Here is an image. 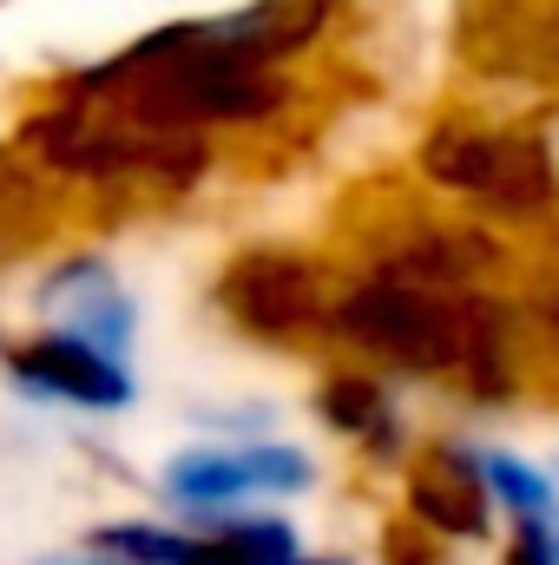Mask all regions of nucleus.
<instances>
[{"label": "nucleus", "instance_id": "nucleus-1", "mask_svg": "<svg viewBox=\"0 0 559 565\" xmlns=\"http://www.w3.org/2000/svg\"><path fill=\"white\" fill-rule=\"evenodd\" d=\"M20 158L40 178H66L106 198H178L204 178L211 139L184 132V126H158L133 106H113L73 79H60L46 93V106H33L20 119Z\"/></svg>", "mask_w": 559, "mask_h": 565}, {"label": "nucleus", "instance_id": "nucleus-12", "mask_svg": "<svg viewBox=\"0 0 559 565\" xmlns=\"http://www.w3.org/2000/svg\"><path fill=\"white\" fill-rule=\"evenodd\" d=\"M454 382L474 402H507L520 388V329L514 309L494 296H467V329H461V355H454Z\"/></svg>", "mask_w": 559, "mask_h": 565}, {"label": "nucleus", "instance_id": "nucleus-5", "mask_svg": "<svg viewBox=\"0 0 559 565\" xmlns=\"http://www.w3.org/2000/svg\"><path fill=\"white\" fill-rule=\"evenodd\" d=\"M86 546L113 553L119 565H289L296 559V533L289 520L271 513H238L218 526H151V520H113L99 526Z\"/></svg>", "mask_w": 559, "mask_h": 565}, {"label": "nucleus", "instance_id": "nucleus-18", "mask_svg": "<svg viewBox=\"0 0 559 565\" xmlns=\"http://www.w3.org/2000/svg\"><path fill=\"white\" fill-rule=\"evenodd\" d=\"M534 316H540V329H547V342L559 349V264L547 270V282H540V296H534Z\"/></svg>", "mask_w": 559, "mask_h": 565}, {"label": "nucleus", "instance_id": "nucleus-9", "mask_svg": "<svg viewBox=\"0 0 559 565\" xmlns=\"http://www.w3.org/2000/svg\"><path fill=\"white\" fill-rule=\"evenodd\" d=\"M487 507H494V493L481 480L474 447L434 440V447L415 454V467H409V520H421L441 540H487Z\"/></svg>", "mask_w": 559, "mask_h": 565}, {"label": "nucleus", "instance_id": "nucleus-19", "mask_svg": "<svg viewBox=\"0 0 559 565\" xmlns=\"http://www.w3.org/2000/svg\"><path fill=\"white\" fill-rule=\"evenodd\" d=\"M40 565H119L113 553H99V546H86V553H66V559H40Z\"/></svg>", "mask_w": 559, "mask_h": 565}, {"label": "nucleus", "instance_id": "nucleus-8", "mask_svg": "<svg viewBox=\"0 0 559 565\" xmlns=\"http://www.w3.org/2000/svg\"><path fill=\"white\" fill-rule=\"evenodd\" d=\"M303 487H309V460L296 447H204L165 467V493L198 513L251 500V493H303Z\"/></svg>", "mask_w": 559, "mask_h": 565}, {"label": "nucleus", "instance_id": "nucleus-11", "mask_svg": "<svg viewBox=\"0 0 559 565\" xmlns=\"http://www.w3.org/2000/svg\"><path fill=\"white\" fill-rule=\"evenodd\" d=\"M467 60H481L500 79H553L559 73V20H547L534 0L467 7Z\"/></svg>", "mask_w": 559, "mask_h": 565}, {"label": "nucleus", "instance_id": "nucleus-21", "mask_svg": "<svg viewBox=\"0 0 559 565\" xmlns=\"http://www.w3.org/2000/svg\"><path fill=\"white\" fill-rule=\"evenodd\" d=\"M553 559H559V540H553Z\"/></svg>", "mask_w": 559, "mask_h": 565}, {"label": "nucleus", "instance_id": "nucleus-20", "mask_svg": "<svg viewBox=\"0 0 559 565\" xmlns=\"http://www.w3.org/2000/svg\"><path fill=\"white\" fill-rule=\"evenodd\" d=\"M289 565H336V559H289Z\"/></svg>", "mask_w": 559, "mask_h": 565}, {"label": "nucleus", "instance_id": "nucleus-7", "mask_svg": "<svg viewBox=\"0 0 559 565\" xmlns=\"http://www.w3.org/2000/svg\"><path fill=\"white\" fill-rule=\"evenodd\" d=\"M33 302H40L46 329H66V335H80V342H93V349H106V355L126 362L133 329H139V309H133V296L119 289V277H113L106 257H60V264L40 277Z\"/></svg>", "mask_w": 559, "mask_h": 565}, {"label": "nucleus", "instance_id": "nucleus-4", "mask_svg": "<svg viewBox=\"0 0 559 565\" xmlns=\"http://www.w3.org/2000/svg\"><path fill=\"white\" fill-rule=\"evenodd\" d=\"M211 302L224 309L231 329H244L251 342H303L329 322V282L323 264H309L303 250H238L224 270Z\"/></svg>", "mask_w": 559, "mask_h": 565}, {"label": "nucleus", "instance_id": "nucleus-16", "mask_svg": "<svg viewBox=\"0 0 559 565\" xmlns=\"http://www.w3.org/2000/svg\"><path fill=\"white\" fill-rule=\"evenodd\" d=\"M382 559L389 565H447L441 559V533H428L421 520H389L382 526Z\"/></svg>", "mask_w": 559, "mask_h": 565}, {"label": "nucleus", "instance_id": "nucleus-17", "mask_svg": "<svg viewBox=\"0 0 559 565\" xmlns=\"http://www.w3.org/2000/svg\"><path fill=\"white\" fill-rule=\"evenodd\" d=\"M507 565H559V559H553V533H547V520H520V526H514Z\"/></svg>", "mask_w": 559, "mask_h": 565}, {"label": "nucleus", "instance_id": "nucleus-2", "mask_svg": "<svg viewBox=\"0 0 559 565\" xmlns=\"http://www.w3.org/2000/svg\"><path fill=\"white\" fill-rule=\"evenodd\" d=\"M467 296L474 289H428L402 277H369L349 282L342 296H329V335H342L349 349L409 369V375H454L461 355V329H467Z\"/></svg>", "mask_w": 559, "mask_h": 565}, {"label": "nucleus", "instance_id": "nucleus-3", "mask_svg": "<svg viewBox=\"0 0 559 565\" xmlns=\"http://www.w3.org/2000/svg\"><path fill=\"white\" fill-rule=\"evenodd\" d=\"M421 171L454 191L474 198L494 217L514 224H540L559 204V171L540 132H514V126H474V119H447L421 139Z\"/></svg>", "mask_w": 559, "mask_h": 565}, {"label": "nucleus", "instance_id": "nucleus-6", "mask_svg": "<svg viewBox=\"0 0 559 565\" xmlns=\"http://www.w3.org/2000/svg\"><path fill=\"white\" fill-rule=\"evenodd\" d=\"M0 369L33 402H66V408H86V415H119L133 402L126 362L106 355V349H93V342H80V335H66V329L7 342L0 349Z\"/></svg>", "mask_w": 559, "mask_h": 565}, {"label": "nucleus", "instance_id": "nucleus-15", "mask_svg": "<svg viewBox=\"0 0 559 565\" xmlns=\"http://www.w3.org/2000/svg\"><path fill=\"white\" fill-rule=\"evenodd\" d=\"M481 480H487V493H494L514 520H547V507H553L547 473L527 467V460H514V454H481Z\"/></svg>", "mask_w": 559, "mask_h": 565}, {"label": "nucleus", "instance_id": "nucleus-10", "mask_svg": "<svg viewBox=\"0 0 559 565\" xmlns=\"http://www.w3.org/2000/svg\"><path fill=\"white\" fill-rule=\"evenodd\" d=\"M500 264V244L474 224H402L395 237L376 244V277L428 282V289H467L474 277H487Z\"/></svg>", "mask_w": 559, "mask_h": 565}, {"label": "nucleus", "instance_id": "nucleus-13", "mask_svg": "<svg viewBox=\"0 0 559 565\" xmlns=\"http://www.w3.org/2000/svg\"><path fill=\"white\" fill-rule=\"evenodd\" d=\"M316 408H323V422L336 427V434H349L356 447H369V454H382V460L402 447L395 402H389V388H382L376 375H356V369L329 375V382H323V395H316Z\"/></svg>", "mask_w": 559, "mask_h": 565}, {"label": "nucleus", "instance_id": "nucleus-14", "mask_svg": "<svg viewBox=\"0 0 559 565\" xmlns=\"http://www.w3.org/2000/svg\"><path fill=\"white\" fill-rule=\"evenodd\" d=\"M46 184L27 158H7L0 151V264H13L20 250H33L46 237Z\"/></svg>", "mask_w": 559, "mask_h": 565}]
</instances>
